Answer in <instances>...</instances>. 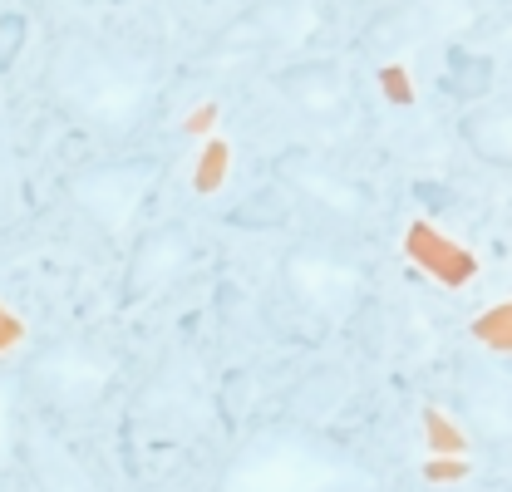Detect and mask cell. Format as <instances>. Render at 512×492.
Instances as JSON below:
<instances>
[{
  "mask_svg": "<svg viewBox=\"0 0 512 492\" xmlns=\"http://www.w3.org/2000/svg\"><path fill=\"white\" fill-rule=\"evenodd\" d=\"M508 320H512L508 306H493L488 315H478V325H473V340H478L483 350H493L498 360L508 355Z\"/></svg>",
  "mask_w": 512,
  "mask_h": 492,
  "instance_id": "d6986e66",
  "label": "cell"
},
{
  "mask_svg": "<svg viewBox=\"0 0 512 492\" xmlns=\"http://www.w3.org/2000/svg\"><path fill=\"white\" fill-rule=\"evenodd\" d=\"M15 458H20V468H25V478H30L35 492H99L89 463H84L64 438H55V433L25 429Z\"/></svg>",
  "mask_w": 512,
  "mask_h": 492,
  "instance_id": "9c48e42d",
  "label": "cell"
},
{
  "mask_svg": "<svg viewBox=\"0 0 512 492\" xmlns=\"http://www.w3.org/2000/svg\"><path fill=\"white\" fill-rule=\"evenodd\" d=\"M20 207V148H15V128L0 104V222Z\"/></svg>",
  "mask_w": 512,
  "mask_h": 492,
  "instance_id": "e0dca14e",
  "label": "cell"
},
{
  "mask_svg": "<svg viewBox=\"0 0 512 492\" xmlns=\"http://www.w3.org/2000/svg\"><path fill=\"white\" fill-rule=\"evenodd\" d=\"M370 483V468L350 448L296 424L247 438L222 473V492H365Z\"/></svg>",
  "mask_w": 512,
  "mask_h": 492,
  "instance_id": "7a4b0ae2",
  "label": "cell"
},
{
  "mask_svg": "<svg viewBox=\"0 0 512 492\" xmlns=\"http://www.w3.org/2000/svg\"><path fill=\"white\" fill-rule=\"evenodd\" d=\"M20 404H25L20 374H15V369H0V473H5V468L15 463V453H20V433H25Z\"/></svg>",
  "mask_w": 512,
  "mask_h": 492,
  "instance_id": "2e32d148",
  "label": "cell"
},
{
  "mask_svg": "<svg viewBox=\"0 0 512 492\" xmlns=\"http://www.w3.org/2000/svg\"><path fill=\"white\" fill-rule=\"evenodd\" d=\"M281 286L286 296L311 315L325 320H340L360 306L365 286H370V271L365 261H355L350 251L330 237H306L281 256Z\"/></svg>",
  "mask_w": 512,
  "mask_h": 492,
  "instance_id": "5b68a950",
  "label": "cell"
},
{
  "mask_svg": "<svg viewBox=\"0 0 512 492\" xmlns=\"http://www.w3.org/2000/svg\"><path fill=\"white\" fill-rule=\"evenodd\" d=\"M276 94L311 123H340L350 114V99H355L350 74L335 60H296L276 69Z\"/></svg>",
  "mask_w": 512,
  "mask_h": 492,
  "instance_id": "ba28073f",
  "label": "cell"
},
{
  "mask_svg": "<svg viewBox=\"0 0 512 492\" xmlns=\"http://www.w3.org/2000/svg\"><path fill=\"white\" fill-rule=\"evenodd\" d=\"M15 374L35 404H45L50 414H64V419H79V414H94L114 394L124 365L109 345H99L89 335H55Z\"/></svg>",
  "mask_w": 512,
  "mask_h": 492,
  "instance_id": "3957f363",
  "label": "cell"
},
{
  "mask_svg": "<svg viewBox=\"0 0 512 492\" xmlns=\"http://www.w3.org/2000/svg\"><path fill=\"white\" fill-rule=\"evenodd\" d=\"M158 178H163L158 158H104V163L74 168L64 178V197L104 242L124 246V237H133V222L148 207Z\"/></svg>",
  "mask_w": 512,
  "mask_h": 492,
  "instance_id": "277c9868",
  "label": "cell"
},
{
  "mask_svg": "<svg viewBox=\"0 0 512 492\" xmlns=\"http://www.w3.org/2000/svg\"><path fill=\"white\" fill-rule=\"evenodd\" d=\"M458 138H463V148L478 158V163H488V168H508L512 158V123L503 109H488V104H473L463 119H458Z\"/></svg>",
  "mask_w": 512,
  "mask_h": 492,
  "instance_id": "4fadbf2b",
  "label": "cell"
},
{
  "mask_svg": "<svg viewBox=\"0 0 512 492\" xmlns=\"http://www.w3.org/2000/svg\"><path fill=\"white\" fill-rule=\"evenodd\" d=\"M276 187L301 202L311 217L325 227H370L375 222V192L355 178H345L340 168L320 163L316 153H281L276 158Z\"/></svg>",
  "mask_w": 512,
  "mask_h": 492,
  "instance_id": "8992f818",
  "label": "cell"
},
{
  "mask_svg": "<svg viewBox=\"0 0 512 492\" xmlns=\"http://www.w3.org/2000/svg\"><path fill=\"white\" fill-rule=\"evenodd\" d=\"M493 84H498V69L488 55H468V50H453L448 55V69H444V94L453 99H488L493 94Z\"/></svg>",
  "mask_w": 512,
  "mask_h": 492,
  "instance_id": "9a60e30c",
  "label": "cell"
},
{
  "mask_svg": "<svg viewBox=\"0 0 512 492\" xmlns=\"http://www.w3.org/2000/svg\"><path fill=\"white\" fill-rule=\"evenodd\" d=\"M291 197L281 192V187H261L252 197H242L232 212H227V227H237V232H281L286 222H291Z\"/></svg>",
  "mask_w": 512,
  "mask_h": 492,
  "instance_id": "5bb4252c",
  "label": "cell"
},
{
  "mask_svg": "<svg viewBox=\"0 0 512 492\" xmlns=\"http://www.w3.org/2000/svg\"><path fill=\"white\" fill-rule=\"evenodd\" d=\"M306 30V5L301 0H256L232 25L217 30V50H276L291 45Z\"/></svg>",
  "mask_w": 512,
  "mask_h": 492,
  "instance_id": "30bf717a",
  "label": "cell"
},
{
  "mask_svg": "<svg viewBox=\"0 0 512 492\" xmlns=\"http://www.w3.org/2000/svg\"><path fill=\"white\" fill-rule=\"evenodd\" d=\"M45 89L84 128L104 138H128L158 99V69L143 50H133L114 35L69 30L50 50Z\"/></svg>",
  "mask_w": 512,
  "mask_h": 492,
  "instance_id": "6da1fadb",
  "label": "cell"
},
{
  "mask_svg": "<svg viewBox=\"0 0 512 492\" xmlns=\"http://www.w3.org/2000/svg\"><path fill=\"white\" fill-rule=\"evenodd\" d=\"M25 40H30L25 10H5V15H0V74L15 69V60L25 55Z\"/></svg>",
  "mask_w": 512,
  "mask_h": 492,
  "instance_id": "ac0fdd59",
  "label": "cell"
},
{
  "mask_svg": "<svg viewBox=\"0 0 512 492\" xmlns=\"http://www.w3.org/2000/svg\"><path fill=\"white\" fill-rule=\"evenodd\" d=\"M345 399H350V374L335 365H320V369H311V374H301V379L286 389L281 414H286V424H296V429H330V419L345 409Z\"/></svg>",
  "mask_w": 512,
  "mask_h": 492,
  "instance_id": "8fae6325",
  "label": "cell"
},
{
  "mask_svg": "<svg viewBox=\"0 0 512 492\" xmlns=\"http://www.w3.org/2000/svg\"><path fill=\"white\" fill-rule=\"evenodd\" d=\"M197 261V237H192L183 222H158L148 227L143 237H133L124 261V286H119V301L124 306H143L163 291H173Z\"/></svg>",
  "mask_w": 512,
  "mask_h": 492,
  "instance_id": "52a82bcc",
  "label": "cell"
},
{
  "mask_svg": "<svg viewBox=\"0 0 512 492\" xmlns=\"http://www.w3.org/2000/svg\"><path fill=\"white\" fill-rule=\"evenodd\" d=\"M409 261L424 276L444 281V286H468L478 276V256L468 246H458L453 237H444V232H434L429 222H414L409 227Z\"/></svg>",
  "mask_w": 512,
  "mask_h": 492,
  "instance_id": "7c38bea8",
  "label": "cell"
}]
</instances>
